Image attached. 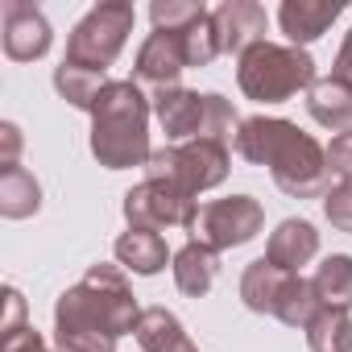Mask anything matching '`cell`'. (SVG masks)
<instances>
[{
  "label": "cell",
  "mask_w": 352,
  "mask_h": 352,
  "mask_svg": "<svg viewBox=\"0 0 352 352\" xmlns=\"http://www.w3.org/2000/svg\"><path fill=\"white\" fill-rule=\"evenodd\" d=\"M141 319L137 298L116 265H91L79 286L58 298L54 327L63 352H112L124 331Z\"/></svg>",
  "instance_id": "cell-1"
},
{
  "label": "cell",
  "mask_w": 352,
  "mask_h": 352,
  "mask_svg": "<svg viewBox=\"0 0 352 352\" xmlns=\"http://www.w3.org/2000/svg\"><path fill=\"white\" fill-rule=\"evenodd\" d=\"M236 153L253 166H270L274 183L294 195V199H311L323 191L327 179V149H319L315 137L298 133L290 120H270V116H253L241 120L236 133Z\"/></svg>",
  "instance_id": "cell-2"
},
{
  "label": "cell",
  "mask_w": 352,
  "mask_h": 352,
  "mask_svg": "<svg viewBox=\"0 0 352 352\" xmlns=\"http://www.w3.org/2000/svg\"><path fill=\"white\" fill-rule=\"evenodd\" d=\"M91 153L108 170L149 162V100L133 79L108 83L91 104Z\"/></svg>",
  "instance_id": "cell-3"
},
{
  "label": "cell",
  "mask_w": 352,
  "mask_h": 352,
  "mask_svg": "<svg viewBox=\"0 0 352 352\" xmlns=\"http://www.w3.org/2000/svg\"><path fill=\"white\" fill-rule=\"evenodd\" d=\"M236 83L257 104H286L298 91L315 87V58L298 46H274L261 42L249 54H241Z\"/></svg>",
  "instance_id": "cell-4"
},
{
  "label": "cell",
  "mask_w": 352,
  "mask_h": 352,
  "mask_svg": "<svg viewBox=\"0 0 352 352\" xmlns=\"http://www.w3.org/2000/svg\"><path fill=\"white\" fill-rule=\"evenodd\" d=\"M133 5H124V0H104V5L87 9V17L71 30V42H67V58L71 67L79 71H91V75H104L116 54L124 50V38L133 34Z\"/></svg>",
  "instance_id": "cell-5"
},
{
  "label": "cell",
  "mask_w": 352,
  "mask_h": 352,
  "mask_svg": "<svg viewBox=\"0 0 352 352\" xmlns=\"http://www.w3.org/2000/svg\"><path fill=\"white\" fill-rule=\"evenodd\" d=\"M224 174H228V145H220V141L166 145V149H157L149 157V179L170 183L174 191H183L187 199H195L199 191L224 183Z\"/></svg>",
  "instance_id": "cell-6"
},
{
  "label": "cell",
  "mask_w": 352,
  "mask_h": 352,
  "mask_svg": "<svg viewBox=\"0 0 352 352\" xmlns=\"http://www.w3.org/2000/svg\"><path fill=\"white\" fill-rule=\"evenodd\" d=\"M261 204L249 199V195H232V199H216V204H204L195 212V220L187 224V232L195 236V245L212 249V253H224V249H236L245 241H253L261 232Z\"/></svg>",
  "instance_id": "cell-7"
},
{
  "label": "cell",
  "mask_w": 352,
  "mask_h": 352,
  "mask_svg": "<svg viewBox=\"0 0 352 352\" xmlns=\"http://www.w3.org/2000/svg\"><path fill=\"white\" fill-rule=\"evenodd\" d=\"M199 212L195 199H187L183 191H174L170 183L162 179H145L141 187H133L124 195V220L129 228H145V232H157V228H170V224H191Z\"/></svg>",
  "instance_id": "cell-8"
},
{
  "label": "cell",
  "mask_w": 352,
  "mask_h": 352,
  "mask_svg": "<svg viewBox=\"0 0 352 352\" xmlns=\"http://www.w3.org/2000/svg\"><path fill=\"white\" fill-rule=\"evenodd\" d=\"M0 42H5V54L13 63H34L50 50L54 34H50V21L38 5L5 0V5H0Z\"/></svg>",
  "instance_id": "cell-9"
},
{
  "label": "cell",
  "mask_w": 352,
  "mask_h": 352,
  "mask_svg": "<svg viewBox=\"0 0 352 352\" xmlns=\"http://www.w3.org/2000/svg\"><path fill=\"white\" fill-rule=\"evenodd\" d=\"M212 25H216V38H220V54H249L253 46L265 42V9L257 0H228L212 13Z\"/></svg>",
  "instance_id": "cell-10"
},
{
  "label": "cell",
  "mask_w": 352,
  "mask_h": 352,
  "mask_svg": "<svg viewBox=\"0 0 352 352\" xmlns=\"http://www.w3.org/2000/svg\"><path fill=\"white\" fill-rule=\"evenodd\" d=\"M153 112L166 129L170 141H204V124H208V96L187 91V87H166L153 96Z\"/></svg>",
  "instance_id": "cell-11"
},
{
  "label": "cell",
  "mask_w": 352,
  "mask_h": 352,
  "mask_svg": "<svg viewBox=\"0 0 352 352\" xmlns=\"http://www.w3.org/2000/svg\"><path fill=\"white\" fill-rule=\"evenodd\" d=\"M137 79L141 83H153L157 91L174 87L179 83V75L187 71V54H183V42L179 34H170V30H153L145 38V46L137 50Z\"/></svg>",
  "instance_id": "cell-12"
},
{
  "label": "cell",
  "mask_w": 352,
  "mask_h": 352,
  "mask_svg": "<svg viewBox=\"0 0 352 352\" xmlns=\"http://www.w3.org/2000/svg\"><path fill=\"white\" fill-rule=\"evenodd\" d=\"M340 13H344V5H336V0H286L278 9V25L290 38V46H307V42L323 38Z\"/></svg>",
  "instance_id": "cell-13"
},
{
  "label": "cell",
  "mask_w": 352,
  "mask_h": 352,
  "mask_svg": "<svg viewBox=\"0 0 352 352\" xmlns=\"http://www.w3.org/2000/svg\"><path fill=\"white\" fill-rule=\"evenodd\" d=\"M294 278H298V274H286V270H278L270 257H261V261H253V265L245 270V278H241V298H245L249 311L278 315V307H282V298H286V290H290Z\"/></svg>",
  "instance_id": "cell-14"
},
{
  "label": "cell",
  "mask_w": 352,
  "mask_h": 352,
  "mask_svg": "<svg viewBox=\"0 0 352 352\" xmlns=\"http://www.w3.org/2000/svg\"><path fill=\"white\" fill-rule=\"evenodd\" d=\"M315 253H319V232H315L307 220H286V224H278V232L270 236V249H265V257H270L278 270H286V274H298V265H307Z\"/></svg>",
  "instance_id": "cell-15"
},
{
  "label": "cell",
  "mask_w": 352,
  "mask_h": 352,
  "mask_svg": "<svg viewBox=\"0 0 352 352\" xmlns=\"http://www.w3.org/2000/svg\"><path fill=\"white\" fill-rule=\"evenodd\" d=\"M133 336H137L141 352H199V348L187 340L183 323L174 319L166 307H149V311H141Z\"/></svg>",
  "instance_id": "cell-16"
},
{
  "label": "cell",
  "mask_w": 352,
  "mask_h": 352,
  "mask_svg": "<svg viewBox=\"0 0 352 352\" xmlns=\"http://www.w3.org/2000/svg\"><path fill=\"white\" fill-rule=\"evenodd\" d=\"M307 108L331 133H348L352 129V87L340 83V79H315V87L307 91Z\"/></svg>",
  "instance_id": "cell-17"
},
{
  "label": "cell",
  "mask_w": 352,
  "mask_h": 352,
  "mask_svg": "<svg viewBox=\"0 0 352 352\" xmlns=\"http://www.w3.org/2000/svg\"><path fill=\"white\" fill-rule=\"evenodd\" d=\"M42 208V187L25 166H0V216L25 220Z\"/></svg>",
  "instance_id": "cell-18"
},
{
  "label": "cell",
  "mask_w": 352,
  "mask_h": 352,
  "mask_svg": "<svg viewBox=\"0 0 352 352\" xmlns=\"http://www.w3.org/2000/svg\"><path fill=\"white\" fill-rule=\"evenodd\" d=\"M216 274H220L216 253L204 249V245H195V241H191L187 249L174 253V282H179V290L191 294V298H204V294L216 286Z\"/></svg>",
  "instance_id": "cell-19"
},
{
  "label": "cell",
  "mask_w": 352,
  "mask_h": 352,
  "mask_svg": "<svg viewBox=\"0 0 352 352\" xmlns=\"http://www.w3.org/2000/svg\"><path fill=\"white\" fill-rule=\"evenodd\" d=\"M116 261L133 274H157L166 270L170 261V249L157 232H145V228H129L120 241H116Z\"/></svg>",
  "instance_id": "cell-20"
},
{
  "label": "cell",
  "mask_w": 352,
  "mask_h": 352,
  "mask_svg": "<svg viewBox=\"0 0 352 352\" xmlns=\"http://www.w3.org/2000/svg\"><path fill=\"white\" fill-rule=\"evenodd\" d=\"M315 294L327 311H348L352 307V257L336 253L315 270Z\"/></svg>",
  "instance_id": "cell-21"
},
{
  "label": "cell",
  "mask_w": 352,
  "mask_h": 352,
  "mask_svg": "<svg viewBox=\"0 0 352 352\" xmlns=\"http://www.w3.org/2000/svg\"><path fill=\"white\" fill-rule=\"evenodd\" d=\"M307 344L311 352H352V319L348 311H319L307 323Z\"/></svg>",
  "instance_id": "cell-22"
},
{
  "label": "cell",
  "mask_w": 352,
  "mask_h": 352,
  "mask_svg": "<svg viewBox=\"0 0 352 352\" xmlns=\"http://www.w3.org/2000/svg\"><path fill=\"white\" fill-rule=\"evenodd\" d=\"M54 87H58V96H63L67 104L91 112V104L100 100V91H104L108 83H104V75H91V71H79V67L63 63V67L54 71Z\"/></svg>",
  "instance_id": "cell-23"
},
{
  "label": "cell",
  "mask_w": 352,
  "mask_h": 352,
  "mask_svg": "<svg viewBox=\"0 0 352 352\" xmlns=\"http://www.w3.org/2000/svg\"><path fill=\"white\" fill-rule=\"evenodd\" d=\"M199 13H208L195 0H153L149 5V17H153V30H183L191 25Z\"/></svg>",
  "instance_id": "cell-24"
},
{
  "label": "cell",
  "mask_w": 352,
  "mask_h": 352,
  "mask_svg": "<svg viewBox=\"0 0 352 352\" xmlns=\"http://www.w3.org/2000/svg\"><path fill=\"white\" fill-rule=\"evenodd\" d=\"M323 216L331 220V228L352 232V183H340V187L327 191V199H323Z\"/></svg>",
  "instance_id": "cell-25"
},
{
  "label": "cell",
  "mask_w": 352,
  "mask_h": 352,
  "mask_svg": "<svg viewBox=\"0 0 352 352\" xmlns=\"http://www.w3.org/2000/svg\"><path fill=\"white\" fill-rule=\"evenodd\" d=\"M327 170L336 174L340 183H352V129L340 133V137L327 145Z\"/></svg>",
  "instance_id": "cell-26"
},
{
  "label": "cell",
  "mask_w": 352,
  "mask_h": 352,
  "mask_svg": "<svg viewBox=\"0 0 352 352\" xmlns=\"http://www.w3.org/2000/svg\"><path fill=\"white\" fill-rule=\"evenodd\" d=\"M5 307H9V315H5V323H0V336L9 340V336L25 331V323H21V319H25V298L9 286V290H5Z\"/></svg>",
  "instance_id": "cell-27"
},
{
  "label": "cell",
  "mask_w": 352,
  "mask_h": 352,
  "mask_svg": "<svg viewBox=\"0 0 352 352\" xmlns=\"http://www.w3.org/2000/svg\"><path fill=\"white\" fill-rule=\"evenodd\" d=\"M0 352H46V344H42V336H38L34 327H25V331L9 336V340H5V348H0Z\"/></svg>",
  "instance_id": "cell-28"
},
{
  "label": "cell",
  "mask_w": 352,
  "mask_h": 352,
  "mask_svg": "<svg viewBox=\"0 0 352 352\" xmlns=\"http://www.w3.org/2000/svg\"><path fill=\"white\" fill-rule=\"evenodd\" d=\"M0 141H5L0 166H17V149H21V133H17V124H0Z\"/></svg>",
  "instance_id": "cell-29"
},
{
  "label": "cell",
  "mask_w": 352,
  "mask_h": 352,
  "mask_svg": "<svg viewBox=\"0 0 352 352\" xmlns=\"http://www.w3.org/2000/svg\"><path fill=\"white\" fill-rule=\"evenodd\" d=\"M331 79H340V83L352 87V30H348L344 46H340V54H336V71H331Z\"/></svg>",
  "instance_id": "cell-30"
}]
</instances>
